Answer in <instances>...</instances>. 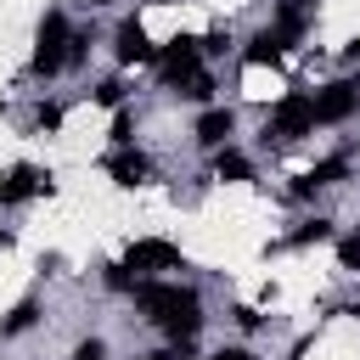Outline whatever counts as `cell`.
I'll return each mask as SVG.
<instances>
[{
    "label": "cell",
    "instance_id": "6da1fadb",
    "mask_svg": "<svg viewBox=\"0 0 360 360\" xmlns=\"http://www.w3.org/2000/svg\"><path fill=\"white\" fill-rule=\"evenodd\" d=\"M281 141V146H292V141H304V135H315V96H304V90H292V96H281L276 101V112L264 118V141Z\"/></svg>",
    "mask_w": 360,
    "mask_h": 360
},
{
    "label": "cell",
    "instance_id": "7a4b0ae2",
    "mask_svg": "<svg viewBox=\"0 0 360 360\" xmlns=\"http://www.w3.org/2000/svg\"><path fill=\"white\" fill-rule=\"evenodd\" d=\"M68 39H73L68 17H62V11H45V17H39V34H34V73H39V79H51V73L68 68Z\"/></svg>",
    "mask_w": 360,
    "mask_h": 360
},
{
    "label": "cell",
    "instance_id": "3957f363",
    "mask_svg": "<svg viewBox=\"0 0 360 360\" xmlns=\"http://www.w3.org/2000/svg\"><path fill=\"white\" fill-rule=\"evenodd\" d=\"M158 73H163V84H169V90L191 84V79L202 73V39H191V34H174V39L158 51Z\"/></svg>",
    "mask_w": 360,
    "mask_h": 360
},
{
    "label": "cell",
    "instance_id": "277c9868",
    "mask_svg": "<svg viewBox=\"0 0 360 360\" xmlns=\"http://www.w3.org/2000/svg\"><path fill=\"white\" fill-rule=\"evenodd\" d=\"M129 298H135V309H141L146 321H158V326H163V321H169L174 309L197 304V298H191L186 287H169V281H135V292H129Z\"/></svg>",
    "mask_w": 360,
    "mask_h": 360
},
{
    "label": "cell",
    "instance_id": "5b68a950",
    "mask_svg": "<svg viewBox=\"0 0 360 360\" xmlns=\"http://www.w3.org/2000/svg\"><path fill=\"white\" fill-rule=\"evenodd\" d=\"M124 264H129L135 276H158V270H180V248H174V242H163V236H141V242H129V253H124Z\"/></svg>",
    "mask_w": 360,
    "mask_h": 360
},
{
    "label": "cell",
    "instance_id": "8992f818",
    "mask_svg": "<svg viewBox=\"0 0 360 360\" xmlns=\"http://www.w3.org/2000/svg\"><path fill=\"white\" fill-rule=\"evenodd\" d=\"M39 191H51V169H34V163H11V169L0 174V202H6V208L28 202V197H39Z\"/></svg>",
    "mask_w": 360,
    "mask_h": 360
},
{
    "label": "cell",
    "instance_id": "52a82bcc",
    "mask_svg": "<svg viewBox=\"0 0 360 360\" xmlns=\"http://www.w3.org/2000/svg\"><path fill=\"white\" fill-rule=\"evenodd\" d=\"M112 56H118L124 68H135V62H158V45H152V34L141 28V17H124V22H118Z\"/></svg>",
    "mask_w": 360,
    "mask_h": 360
},
{
    "label": "cell",
    "instance_id": "ba28073f",
    "mask_svg": "<svg viewBox=\"0 0 360 360\" xmlns=\"http://www.w3.org/2000/svg\"><path fill=\"white\" fill-rule=\"evenodd\" d=\"M354 101H360L354 84H326V90H315V124H343V118L354 112Z\"/></svg>",
    "mask_w": 360,
    "mask_h": 360
},
{
    "label": "cell",
    "instance_id": "9c48e42d",
    "mask_svg": "<svg viewBox=\"0 0 360 360\" xmlns=\"http://www.w3.org/2000/svg\"><path fill=\"white\" fill-rule=\"evenodd\" d=\"M287 45H292V39H287L281 28H259V34L248 39V51H242V62H248V68H276V62L287 56Z\"/></svg>",
    "mask_w": 360,
    "mask_h": 360
},
{
    "label": "cell",
    "instance_id": "30bf717a",
    "mask_svg": "<svg viewBox=\"0 0 360 360\" xmlns=\"http://www.w3.org/2000/svg\"><path fill=\"white\" fill-rule=\"evenodd\" d=\"M343 174H349V158H343V152H338V158H321V163H315V169H304V174H298V186H292V191H298V197H315V191H321V186H338V180H343Z\"/></svg>",
    "mask_w": 360,
    "mask_h": 360
},
{
    "label": "cell",
    "instance_id": "8fae6325",
    "mask_svg": "<svg viewBox=\"0 0 360 360\" xmlns=\"http://www.w3.org/2000/svg\"><path fill=\"white\" fill-rule=\"evenodd\" d=\"M231 129H236V112H231V107H208V112L197 118V141H202L208 152H219V146L231 141Z\"/></svg>",
    "mask_w": 360,
    "mask_h": 360
},
{
    "label": "cell",
    "instance_id": "7c38bea8",
    "mask_svg": "<svg viewBox=\"0 0 360 360\" xmlns=\"http://www.w3.org/2000/svg\"><path fill=\"white\" fill-rule=\"evenodd\" d=\"M107 174H112L118 186H141V180L152 174V163H146L141 152H129V146H118V152L107 158Z\"/></svg>",
    "mask_w": 360,
    "mask_h": 360
},
{
    "label": "cell",
    "instance_id": "4fadbf2b",
    "mask_svg": "<svg viewBox=\"0 0 360 360\" xmlns=\"http://www.w3.org/2000/svg\"><path fill=\"white\" fill-rule=\"evenodd\" d=\"M163 332H169V343L174 349H186L197 332H202V315H197V304H186V309H174L169 321H163Z\"/></svg>",
    "mask_w": 360,
    "mask_h": 360
},
{
    "label": "cell",
    "instance_id": "5bb4252c",
    "mask_svg": "<svg viewBox=\"0 0 360 360\" xmlns=\"http://www.w3.org/2000/svg\"><path fill=\"white\" fill-rule=\"evenodd\" d=\"M304 22H309V6H304V0H281V6H276V22H270V28H281L287 39H298V34H304Z\"/></svg>",
    "mask_w": 360,
    "mask_h": 360
},
{
    "label": "cell",
    "instance_id": "9a60e30c",
    "mask_svg": "<svg viewBox=\"0 0 360 360\" xmlns=\"http://www.w3.org/2000/svg\"><path fill=\"white\" fill-rule=\"evenodd\" d=\"M214 174H219V180H253V163H248L242 152L219 146V158H214Z\"/></svg>",
    "mask_w": 360,
    "mask_h": 360
},
{
    "label": "cell",
    "instance_id": "2e32d148",
    "mask_svg": "<svg viewBox=\"0 0 360 360\" xmlns=\"http://www.w3.org/2000/svg\"><path fill=\"white\" fill-rule=\"evenodd\" d=\"M34 321H39V304H34V298H22V304H17V309L0 321V338H17V332H28Z\"/></svg>",
    "mask_w": 360,
    "mask_h": 360
},
{
    "label": "cell",
    "instance_id": "e0dca14e",
    "mask_svg": "<svg viewBox=\"0 0 360 360\" xmlns=\"http://www.w3.org/2000/svg\"><path fill=\"white\" fill-rule=\"evenodd\" d=\"M326 236H332V219H304L287 242H292V248H309V242H326Z\"/></svg>",
    "mask_w": 360,
    "mask_h": 360
},
{
    "label": "cell",
    "instance_id": "ac0fdd59",
    "mask_svg": "<svg viewBox=\"0 0 360 360\" xmlns=\"http://www.w3.org/2000/svg\"><path fill=\"white\" fill-rule=\"evenodd\" d=\"M107 135H112L118 146H129V141H135V112H129V107H118V112H112V129H107Z\"/></svg>",
    "mask_w": 360,
    "mask_h": 360
},
{
    "label": "cell",
    "instance_id": "d6986e66",
    "mask_svg": "<svg viewBox=\"0 0 360 360\" xmlns=\"http://www.w3.org/2000/svg\"><path fill=\"white\" fill-rule=\"evenodd\" d=\"M101 281H107L112 292H135V276H129V264H107V270H101Z\"/></svg>",
    "mask_w": 360,
    "mask_h": 360
},
{
    "label": "cell",
    "instance_id": "ffe728a7",
    "mask_svg": "<svg viewBox=\"0 0 360 360\" xmlns=\"http://www.w3.org/2000/svg\"><path fill=\"white\" fill-rule=\"evenodd\" d=\"M96 101L101 107H124V79H101L96 84Z\"/></svg>",
    "mask_w": 360,
    "mask_h": 360
},
{
    "label": "cell",
    "instance_id": "44dd1931",
    "mask_svg": "<svg viewBox=\"0 0 360 360\" xmlns=\"http://www.w3.org/2000/svg\"><path fill=\"white\" fill-rule=\"evenodd\" d=\"M180 96H186V101H208V96H214V79H208V73H197L191 84H180Z\"/></svg>",
    "mask_w": 360,
    "mask_h": 360
},
{
    "label": "cell",
    "instance_id": "7402d4cb",
    "mask_svg": "<svg viewBox=\"0 0 360 360\" xmlns=\"http://www.w3.org/2000/svg\"><path fill=\"white\" fill-rule=\"evenodd\" d=\"M34 118H39V129H62V107H56V101H39Z\"/></svg>",
    "mask_w": 360,
    "mask_h": 360
},
{
    "label": "cell",
    "instance_id": "603a6c76",
    "mask_svg": "<svg viewBox=\"0 0 360 360\" xmlns=\"http://www.w3.org/2000/svg\"><path fill=\"white\" fill-rule=\"evenodd\" d=\"M84 51H90V34H79V28H73V39H68V68H79V62H84Z\"/></svg>",
    "mask_w": 360,
    "mask_h": 360
},
{
    "label": "cell",
    "instance_id": "cb8c5ba5",
    "mask_svg": "<svg viewBox=\"0 0 360 360\" xmlns=\"http://www.w3.org/2000/svg\"><path fill=\"white\" fill-rule=\"evenodd\" d=\"M73 360H107V343H101V338H84V343L73 349Z\"/></svg>",
    "mask_w": 360,
    "mask_h": 360
},
{
    "label": "cell",
    "instance_id": "d4e9b609",
    "mask_svg": "<svg viewBox=\"0 0 360 360\" xmlns=\"http://www.w3.org/2000/svg\"><path fill=\"white\" fill-rule=\"evenodd\" d=\"M225 45H231V34H225V28H214V34L202 39V56H225Z\"/></svg>",
    "mask_w": 360,
    "mask_h": 360
},
{
    "label": "cell",
    "instance_id": "484cf974",
    "mask_svg": "<svg viewBox=\"0 0 360 360\" xmlns=\"http://www.w3.org/2000/svg\"><path fill=\"white\" fill-rule=\"evenodd\" d=\"M338 259H343V270H360V236H349V242L338 248Z\"/></svg>",
    "mask_w": 360,
    "mask_h": 360
},
{
    "label": "cell",
    "instance_id": "4316f807",
    "mask_svg": "<svg viewBox=\"0 0 360 360\" xmlns=\"http://www.w3.org/2000/svg\"><path fill=\"white\" fill-rule=\"evenodd\" d=\"M208 360H253L248 349H219V354H208Z\"/></svg>",
    "mask_w": 360,
    "mask_h": 360
},
{
    "label": "cell",
    "instance_id": "83f0119b",
    "mask_svg": "<svg viewBox=\"0 0 360 360\" xmlns=\"http://www.w3.org/2000/svg\"><path fill=\"white\" fill-rule=\"evenodd\" d=\"M146 360H174V349H158V354H146Z\"/></svg>",
    "mask_w": 360,
    "mask_h": 360
},
{
    "label": "cell",
    "instance_id": "f1b7e54d",
    "mask_svg": "<svg viewBox=\"0 0 360 360\" xmlns=\"http://www.w3.org/2000/svg\"><path fill=\"white\" fill-rule=\"evenodd\" d=\"M0 248H11V231H0Z\"/></svg>",
    "mask_w": 360,
    "mask_h": 360
},
{
    "label": "cell",
    "instance_id": "f546056e",
    "mask_svg": "<svg viewBox=\"0 0 360 360\" xmlns=\"http://www.w3.org/2000/svg\"><path fill=\"white\" fill-rule=\"evenodd\" d=\"M354 90H360V79H354Z\"/></svg>",
    "mask_w": 360,
    "mask_h": 360
}]
</instances>
